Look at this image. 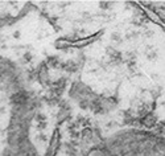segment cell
Wrapping results in <instances>:
<instances>
[{"mask_svg":"<svg viewBox=\"0 0 165 156\" xmlns=\"http://www.w3.org/2000/svg\"><path fill=\"white\" fill-rule=\"evenodd\" d=\"M156 120H157V119H156L155 115L152 113H148L147 115L143 117V124L147 126V127H153L156 124Z\"/></svg>","mask_w":165,"mask_h":156,"instance_id":"obj_1","label":"cell"},{"mask_svg":"<svg viewBox=\"0 0 165 156\" xmlns=\"http://www.w3.org/2000/svg\"><path fill=\"white\" fill-rule=\"evenodd\" d=\"M46 61H48V65L53 66V68H57V66L60 65V60H58V57H56V56H49Z\"/></svg>","mask_w":165,"mask_h":156,"instance_id":"obj_3","label":"cell"},{"mask_svg":"<svg viewBox=\"0 0 165 156\" xmlns=\"http://www.w3.org/2000/svg\"><path fill=\"white\" fill-rule=\"evenodd\" d=\"M82 138H83L84 140L91 139V138H92V131L90 130V128H84L83 132H82Z\"/></svg>","mask_w":165,"mask_h":156,"instance_id":"obj_5","label":"cell"},{"mask_svg":"<svg viewBox=\"0 0 165 156\" xmlns=\"http://www.w3.org/2000/svg\"><path fill=\"white\" fill-rule=\"evenodd\" d=\"M61 68L65 70V72H69V73H73L77 70V65L74 64L73 61H68V62H64V64L61 65Z\"/></svg>","mask_w":165,"mask_h":156,"instance_id":"obj_2","label":"cell"},{"mask_svg":"<svg viewBox=\"0 0 165 156\" xmlns=\"http://www.w3.org/2000/svg\"><path fill=\"white\" fill-rule=\"evenodd\" d=\"M100 6V8H103V10H106V8H108V6H110V3H100L99 4Z\"/></svg>","mask_w":165,"mask_h":156,"instance_id":"obj_8","label":"cell"},{"mask_svg":"<svg viewBox=\"0 0 165 156\" xmlns=\"http://www.w3.org/2000/svg\"><path fill=\"white\" fill-rule=\"evenodd\" d=\"M36 127H37L38 130H44V128H46V122H38L36 124Z\"/></svg>","mask_w":165,"mask_h":156,"instance_id":"obj_6","label":"cell"},{"mask_svg":"<svg viewBox=\"0 0 165 156\" xmlns=\"http://www.w3.org/2000/svg\"><path fill=\"white\" fill-rule=\"evenodd\" d=\"M24 60H25V62H30V61H32V54H30V53H25V54H24Z\"/></svg>","mask_w":165,"mask_h":156,"instance_id":"obj_7","label":"cell"},{"mask_svg":"<svg viewBox=\"0 0 165 156\" xmlns=\"http://www.w3.org/2000/svg\"><path fill=\"white\" fill-rule=\"evenodd\" d=\"M91 106V101H88V99H82V101H79V107L83 109V110H87L88 107Z\"/></svg>","mask_w":165,"mask_h":156,"instance_id":"obj_4","label":"cell"}]
</instances>
